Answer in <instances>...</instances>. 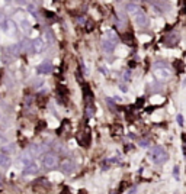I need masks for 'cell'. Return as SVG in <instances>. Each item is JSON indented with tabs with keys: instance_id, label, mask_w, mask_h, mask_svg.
<instances>
[{
	"instance_id": "cell-9",
	"label": "cell",
	"mask_w": 186,
	"mask_h": 194,
	"mask_svg": "<svg viewBox=\"0 0 186 194\" xmlns=\"http://www.w3.org/2000/svg\"><path fill=\"white\" fill-rule=\"evenodd\" d=\"M31 41H28V39H23V41H21L19 42V45H18V48H19V52H28V51H31Z\"/></svg>"
},
{
	"instance_id": "cell-10",
	"label": "cell",
	"mask_w": 186,
	"mask_h": 194,
	"mask_svg": "<svg viewBox=\"0 0 186 194\" xmlns=\"http://www.w3.org/2000/svg\"><path fill=\"white\" fill-rule=\"evenodd\" d=\"M177 42H179V38L173 33H170L167 38H164V45H167V46H174Z\"/></svg>"
},
{
	"instance_id": "cell-23",
	"label": "cell",
	"mask_w": 186,
	"mask_h": 194,
	"mask_svg": "<svg viewBox=\"0 0 186 194\" xmlns=\"http://www.w3.org/2000/svg\"><path fill=\"white\" fill-rule=\"evenodd\" d=\"M124 80H125V81H130V80H131V71H130V70H127V71L124 72Z\"/></svg>"
},
{
	"instance_id": "cell-14",
	"label": "cell",
	"mask_w": 186,
	"mask_h": 194,
	"mask_svg": "<svg viewBox=\"0 0 186 194\" xmlns=\"http://www.w3.org/2000/svg\"><path fill=\"white\" fill-rule=\"evenodd\" d=\"M19 52V48H18V45H10V46H8L6 48V55H10V57H15L16 54Z\"/></svg>"
},
{
	"instance_id": "cell-6",
	"label": "cell",
	"mask_w": 186,
	"mask_h": 194,
	"mask_svg": "<svg viewBox=\"0 0 186 194\" xmlns=\"http://www.w3.org/2000/svg\"><path fill=\"white\" fill-rule=\"evenodd\" d=\"M38 165L34 162V161H29L28 164H25V168H23V174L25 175H35L38 172Z\"/></svg>"
},
{
	"instance_id": "cell-20",
	"label": "cell",
	"mask_w": 186,
	"mask_h": 194,
	"mask_svg": "<svg viewBox=\"0 0 186 194\" xmlns=\"http://www.w3.org/2000/svg\"><path fill=\"white\" fill-rule=\"evenodd\" d=\"M138 145H140L141 148H148V146H150V141H148V139H140V141H138Z\"/></svg>"
},
{
	"instance_id": "cell-37",
	"label": "cell",
	"mask_w": 186,
	"mask_h": 194,
	"mask_svg": "<svg viewBox=\"0 0 186 194\" xmlns=\"http://www.w3.org/2000/svg\"><path fill=\"white\" fill-rule=\"evenodd\" d=\"M2 185H3V177L0 175V187H2Z\"/></svg>"
},
{
	"instance_id": "cell-3",
	"label": "cell",
	"mask_w": 186,
	"mask_h": 194,
	"mask_svg": "<svg viewBox=\"0 0 186 194\" xmlns=\"http://www.w3.org/2000/svg\"><path fill=\"white\" fill-rule=\"evenodd\" d=\"M134 19H135V23H137L138 26H141V28H145V26L150 25V19H148L147 15H145L144 12H141V10H138V12L134 15Z\"/></svg>"
},
{
	"instance_id": "cell-35",
	"label": "cell",
	"mask_w": 186,
	"mask_h": 194,
	"mask_svg": "<svg viewBox=\"0 0 186 194\" xmlns=\"http://www.w3.org/2000/svg\"><path fill=\"white\" fill-rule=\"evenodd\" d=\"M121 90H122V91H124V93H125V91H127V90H128V88H127V85H122V84H121Z\"/></svg>"
},
{
	"instance_id": "cell-2",
	"label": "cell",
	"mask_w": 186,
	"mask_h": 194,
	"mask_svg": "<svg viewBox=\"0 0 186 194\" xmlns=\"http://www.w3.org/2000/svg\"><path fill=\"white\" fill-rule=\"evenodd\" d=\"M41 164H42V167H44L47 171H51V169H54V168L58 165V158H57L55 154H52V152H47V154L42 155Z\"/></svg>"
},
{
	"instance_id": "cell-19",
	"label": "cell",
	"mask_w": 186,
	"mask_h": 194,
	"mask_svg": "<svg viewBox=\"0 0 186 194\" xmlns=\"http://www.w3.org/2000/svg\"><path fill=\"white\" fill-rule=\"evenodd\" d=\"M127 9H128L130 12H135V13H137V12H138V5H137V3H128V5H127Z\"/></svg>"
},
{
	"instance_id": "cell-29",
	"label": "cell",
	"mask_w": 186,
	"mask_h": 194,
	"mask_svg": "<svg viewBox=\"0 0 186 194\" xmlns=\"http://www.w3.org/2000/svg\"><path fill=\"white\" fill-rule=\"evenodd\" d=\"M135 193H137V187L134 185V187H131V188L128 190V193H127V194H135Z\"/></svg>"
},
{
	"instance_id": "cell-38",
	"label": "cell",
	"mask_w": 186,
	"mask_h": 194,
	"mask_svg": "<svg viewBox=\"0 0 186 194\" xmlns=\"http://www.w3.org/2000/svg\"><path fill=\"white\" fill-rule=\"evenodd\" d=\"M79 194H87V193H86V190H80V191H79Z\"/></svg>"
},
{
	"instance_id": "cell-11",
	"label": "cell",
	"mask_w": 186,
	"mask_h": 194,
	"mask_svg": "<svg viewBox=\"0 0 186 194\" xmlns=\"http://www.w3.org/2000/svg\"><path fill=\"white\" fill-rule=\"evenodd\" d=\"M115 45H116V44H114V42H111V41H108V39H103V41H102V48H103V49H105L108 54L114 52Z\"/></svg>"
},
{
	"instance_id": "cell-24",
	"label": "cell",
	"mask_w": 186,
	"mask_h": 194,
	"mask_svg": "<svg viewBox=\"0 0 186 194\" xmlns=\"http://www.w3.org/2000/svg\"><path fill=\"white\" fill-rule=\"evenodd\" d=\"M45 38H47V39H48V44H51V42H52V39H54V38H52V35H51V32H50V31H47V32H45Z\"/></svg>"
},
{
	"instance_id": "cell-25",
	"label": "cell",
	"mask_w": 186,
	"mask_h": 194,
	"mask_svg": "<svg viewBox=\"0 0 186 194\" xmlns=\"http://www.w3.org/2000/svg\"><path fill=\"white\" fill-rule=\"evenodd\" d=\"M174 67L182 71V70H183V62H182V61H174Z\"/></svg>"
},
{
	"instance_id": "cell-33",
	"label": "cell",
	"mask_w": 186,
	"mask_h": 194,
	"mask_svg": "<svg viewBox=\"0 0 186 194\" xmlns=\"http://www.w3.org/2000/svg\"><path fill=\"white\" fill-rule=\"evenodd\" d=\"M25 103H26V106H31L32 105V97H26V102Z\"/></svg>"
},
{
	"instance_id": "cell-12",
	"label": "cell",
	"mask_w": 186,
	"mask_h": 194,
	"mask_svg": "<svg viewBox=\"0 0 186 194\" xmlns=\"http://www.w3.org/2000/svg\"><path fill=\"white\" fill-rule=\"evenodd\" d=\"M154 74H156L157 78H160V80H166V78L169 77V70H167V68H156Z\"/></svg>"
},
{
	"instance_id": "cell-18",
	"label": "cell",
	"mask_w": 186,
	"mask_h": 194,
	"mask_svg": "<svg viewBox=\"0 0 186 194\" xmlns=\"http://www.w3.org/2000/svg\"><path fill=\"white\" fill-rule=\"evenodd\" d=\"M21 26H22V29H23L25 32H29V29H31V25H29V22H28L26 19H22V20H21Z\"/></svg>"
},
{
	"instance_id": "cell-21",
	"label": "cell",
	"mask_w": 186,
	"mask_h": 194,
	"mask_svg": "<svg viewBox=\"0 0 186 194\" xmlns=\"http://www.w3.org/2000/svg\"><path fill=\"white\" fill-rule=\"evenodd\" d=\"M13 151H15V145L13 143H10L8 146H3V152H13Z\"/></svg>"
},
{
	"instance_id": "cell-16",
	"label": "cell",
	"mask_w": 186,
	"mask_h": 194,
	"mask_svg": "<svg viewBox=\"0 0 186 194\" xmlns=\"http://www.w3.org/2000/svg\"><path fill=\"white\" fill-rule=\"evenodd\" d=\"M93 115H95V106L93 105H86V117H92Z\"/></svg>"
},
{
	"instance_id": "cell-13",
	"label": "cell",
	"mask_w": 186,
	"mask_h": 194,
	"mask_svg": "<svg viewBox=\"0 0 186 194\" xmlns=\"http://www.w3.org/2000/svg\"><path fill=\"white\" fill-rule=\"evenodd\" d=\"M122 41H124L127 45H132V44H134V35H132L131 32L122 33Z\"/></svg>"
},
{
	"instance_id": "cell-30",
	"label": "cell",
	"mask_w": 186,
	"mask_h": 194,
	"mask_svg": "<svg viewBox=\"0 0 186 194\" xmlns=\"http://www.w3.org/2000/svg\"><path fill=\"white\" fill-rule=\"evenodd\" d=\"M177 123H179L180 126L183 125V116H182V115H177Z\"/></svg>"
},
{
	"instance_id": "cell-32",
	"label": "cell",
	"mask_w": 186,
	"mask_h": 194,
	"mask_svg": "<svg viewBox=\"0 0 186 194\" xmlns=\"http://www.w3.org/2000/svg\"><path fill=\"white\" fill-rule=\"evenodd\" d=\"M77 80H79L80 83H83V77H81V72H80V70L77 71Z\"/></svg>"
},
{
	"instance_id": "cell-7",
	"label": "cell",
	"mask_w": 186,
	"mask_h": 194,
	"mask_svg": "<svg viewBox=\"0 0 186 194\" xmlns=\"http://www.w3.org/2000/svg\"><path fill=\"white\" fill-rule=\"evenodd\" d=\"M77 141L80 142V145L89 146V145H90V132H89V129H87L86 132L79 133V135H77Z\"/></svg>"
},
{
	"instance_id": "cell-22",
	"label": "cell",
	"mask_w": 186,
	"mask_h": 194,
	"mask_svg": "<svg viewBox=\"0 0 186 194\" xmlns=\"http://www.w3.org/2000/svg\"><path fill=\"white\" fill-rule=\"evenodd\" d=\"M106 105L112 109V110H116V106H115V103H114V100H111L109 99V97H108V99H106Z\"/></svg>"
},
{
	"instance_id": "cell-36",
	"label": "cell",
	"mask_w": 186,
	"mask_h": 194,
	"mask_svg": "<svg viewBox=\"0 0 186 194\" xmlns=\"http://www.w3.org/2000/svg\"><path fill=\"white\" fill-rule=\"evenodd\" d=\"M2 19H5V13H3L2 10H0V20H2Z\"/></svg>"
},
{
	"instance_id": "cell-34",
	"label": "cell",
	"mask_w": 186,
	"mask_h": 194,
	"mask_svg": "<svg viewBox=\"0 0 186 194\" xmlns=\"http://www.w3.org/2000/svg\"><path fill=\"white\" fill-rule=\"evenodd\" d=\"M173 172H174V177H177L179 175V167H174V171Z\"/></svg>"
},
{
	"instance_id": "cell-17",
	"label": "cell",
	"mask_w": 186,
	"mask_h": 194,
	"mask_svg": "<svg viewBox=\"0 0 186 194\" xmlns=\"http://www.w3.org/2000/svg\"><path fill=\"white\" fill-rule=\"evenodd\" d=\"M106 38H108V41H111V42H114V44H118V36H116L112 31H108Z\"/></svg>"
},
{
	"instance_id": "cell-26",
	"label": "cell",
	"mask_w": 186,
	"mask_h": 194,
	"mask_svg": "<svg viewBox=\"0 0 186 194\" xmlns=\"http://www.w3.org/2000/svg\"><path fill=\"white\" fill-rule=\"evenodd\" d=\"M45 16H47L48 19H51V20H55V15L51 13V12H45Z\"/></svg>"
},
{
	"instance_id": "cell-27",
	"label": "cell",
	"mask_w": 186,
	"mask_h": 194,
	"mask_svg": "<svg viewBox=\"0 0 186 194\" xmlns=\"http://www.w3.org/2000/svg\"><path fill=\"white\" fill-rule=\"evenodd\" d=\"M76 22H77L79 25H84V18H83V16H79V18L76 19Z\"/></svg>"
},
{
	"instance_id": "cell-28",
	"label": "cell",
	"mask_w": 186,
	"mask_h": 194,
	"mask_svg": "<svg viewBox=\"0 0 186 194\" xmlns=\"http://www.w3.org/2000/svg\"><path fill=\"white\" fill-rule=\"evenodd\" d=\"M86 29H87V31H92V29H93V23H92L90 20L86 22Z\"/></svg>"
},
{
	"instance_id": "cell-1",
	"label": "cell",
	"mask_w": 186,
	"mask_h": 194,
	"mask_svg": "<svg viewBox=\"0 0 186 194\" xmlns=\"http://www.w3.org/2000/svg\"><path fill=\"white\" fill-rule=\"evenodd\" d=\"M150 156H151V161L154 164H157V165H161L169 159V154L161 146H154L151 149V152H150Z\"/></svg>"
},
{
	"instance_id": "cell-8",
	"label": "cell",
	"mask_w": 186,
	"mask_h": 194,
	"mask_svg": "<svg viewBox=\"0 0 186 194\" xmlns=\"http://www.w3.org/2000/svg\"><path fill=\"white\" fill-rule=\"evenodd\" d=\"M52 62L51 61H44V62H41V65L38 67V71L41 72V74H51L52 72Z\"/></svg>"
},
{
	"instance_id": "cell-4",
	"label": "cell",
	"mask_w": 186,
	"mask_h": 194,
	"mask_svg": "<svg viewBox=\"0 0 186 194\" xmlns=\"http://www.w3.org/2000/svg\"><path fill=\"white\" fill-rule=\"evenodd\" d=\"M44 48H45V42L42 38H37L31 44V52H34V54H39Z\"/></svg>"
},
{
	"instance_id": "cell-15",
	"label": "cell",
	"mask_w": 186,
	"mask_h": 194,
	"mask_svg": "<svg viewBox=\"0 0 186 194\" xmlns=\"http://www.w3.org/2000/svg\"><path fill=\"white\" fill-rule=\"evenodd\" d=\"M9 164H10V158L8 155H5V154H0V167L6 168Z\"/></svg>"
},
{
	"instance_id": "cell-5",
	"label": "cell",
	"mask_w": 186,
	"mask_h": 194,
	"mask_svg": "<svg viewBox=\"0 0 186 194\" xmlns=\"http://www.w3.org/2000/svg\"><path fill=\"white\" fill-rule=\"evenodd\" d=\"M74 169H76V164H74L73 161H70V159H64V161L61 162V171H63L64 174L70 175V174L74 172Z\"/></svg>"
},
{
	"instance_id": "cell-31",
	"label": "cell",
	"mask_w": 186,
	"mask_h": 194,
	"mask_svg": "<svg viewBox=\"0 0 186 194\" xmlns=\"http://www.w3.org/2000/svg\"><path fill=\"white\" fill-rule=\"evenodd\" d=\"M143 103H144V99H143V97H141V99H138V102H137L135 107H140V106H143Z\"/></svg>"
},
{
	"instance_id": "cell-39",
	"label": "cell",
	"mask_w": 186,
	"mask_h": 194,
	"mask_svg": "<svg viewBox=\"0 0 186 194\" xmlns=\"http://www.w3.org/2000/svg\"><path fill=\"white\" fill-rule=\"evenodd\" d=\"M111 194H118V193H116V191H112V193H111Z\"/></svg>"
}]
</instances>
